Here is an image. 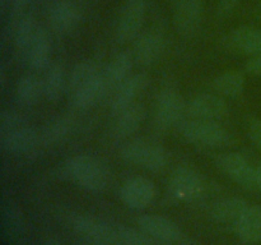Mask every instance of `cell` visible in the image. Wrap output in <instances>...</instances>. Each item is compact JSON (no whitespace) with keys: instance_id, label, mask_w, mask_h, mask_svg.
Here are the masks:
<instances>
[{"instance_id":"1","label":"cell","mask_w":261,"mask_h":245,"mask_svg":"<svg viewBox=\"0 0 261 245\" xmlns=\"http://www.w3.org/2000/svg\"><path fill=\"white\" fill-rule=\"evenodd\" d=\"M70 101L76 110H88L103 99L109 86L103 71L93 61H81L74 66L68 81Z\"/></svg>"},{"instance_id":"2","label":"cell","mask_w":261,"mask_h":245,"mask_svg":"<svg viewBox=\"0 0 261 245\" xmlns=\"http://www.w3.org/2000/svg\"><path fill=\"white\" fill-rule=\"evenodd\" d=\"M0 135L2 147L14 156L28 155L41 143L37 130L28 125L27 121L14 111H3L0 117Z\"/></svg>"},{"instance_id":"3","label":"cell","mask_w":261,"mask_h":245,"mask_svg":"<svg viewBox=\"0 0 261 245\" xmlns=\"http://www.w3.org/2000/svg\"><path fill=\"white\" fill-rule=\"evenodd\" d=\"M65 175L79 188L89 193H102L109 185V170L102 161L81 153L69 158L64 165Z\"/></svg>"},{"instance_id":"4","label":"cell","mask_w":261,"mask_h":245,"mask_svg":"<svg viewBox=\"0 0 261 245\" xmlns=\"http://www.w3.org/2000/svg\"><path fill=\"white\" fill-rule=\"evenodd\" d=\"M178 130L184 139L203 147L223 148L233 143L231 133L218 121L191 119L181 122Z\"/></svg>"},{"instance_id":"5","label":"cell","mask_w":261,"mask_h":245,"mask_svg":"<svg viewBox=\"0 0 261 245\" xmlns=\"http://www.w3.org/2000/svg\"><path fill=\"white\" fill-rule=\"evenodd\" d=\"M121 157L132 165L139 166L150 173L165 170L168 163L167 151L160 144L145 140H133L121 148Z\"/></svg>"},{"instance_id":"6","label":"cell","mask_w":261,"mask_h":245,"mask_svg":"<svg viewBox=\"0 0 261 245\" xmlns=\"http://www.w3.org/2000/svg\"><path fill=\"white\" fill-rule=\"evenodd\" d=\"M186 112V104L181 94L171 87L160 92L155 101L154 128L158 132H167L182 122Z\"/></svg>"},{"instance_id":"7","label":"cell","mask_w":261,"mask_h":245,"mask_svg":"<svg viewBox=\"0 0 261 245\" xmlns=\"http://www.w3.org/2000/svg\"><path fill=\"white\" fill-rule=\"evenodd\" d=\"M147 13L145 0H127L121 9L116 26V40L120 43L135 40L140 35Z\"/></svg>"},{"instance_id":"8","label":"cell","mask_w":261,"mask_h":245,"mask_svg":"<svg viewBox=\"0 0 261 245\" xmlns=\"http://www.w3.org/2000/svg\"><path fill=\"white\" fill-rule=\"evenodd\" d=\"M216 165L219 170L228 176L232 181L245 189L255 188V173L256 167L247 161L245 156L237 152H226L217 156Z\"/></svg>"},{"instance_id":"9","label":"cell","mask_w":261,"mask_h":245,"mask_svg":"<svg viewBox=\"0 0 261 245\" xmlns=\"http://www.w3.org/2000/svg\"><path fill=\"white\" fill-rule=\"evenodd\" d=\"M204 180L199 173L190 167H178L168 181V193L180 202H191L201 197Z\"/></svg>"},{"instance_id":"10","label":"cell","mask_w":261,"mask_h":245,"mask_svg":"<svg viewBox=\"0 0 261 245\" xmlns=\"http://www.w3.org/2000/svg\"><path fill=\"white\" fill-rule=\"evenodd\" d=\"M70 226L76 234L86 237L91 242L114 245L115 224L89 214L78 213L70 217Z\"/></svg>"},{"instance_id":"11","label":"cell","mask_w":261,"mask_h":245,"mask_svg":"<svg viewBox=\"0 0 261 245\" xmlns=\"http://www.w3.org/2000/svg\"><path fill=\"white\" fill-rule=\"evenodd\" d=\"M157 195L155 184L147 176H133L121 186L120 197L125 206L132 209H144L154 202Z\"/></svg>"},{"instance_id":"12","label":"cell","mask_w":261,"mask_h":245,"mask_svg":"<svg viewBox=\"0 0 261 245\" xmlns=\"http://www.w3.org/2000/svg\"><path fill=\"white\" fill-rule=\"evenodd\" d=\"M186 112L191 119L218 121L229 114V106L218 93H200L186 105Z\"/></svg>"},{"instance_id":"13","label":"cell","mask_w":261,"mask_h":245,"mask_svg":"<svg viewBox=\"0 0 261 245\" xmlns=\"http://www.w3.org/2000/svg\"><path fill=\"white\" fill-rule=\"evenodd\" d=\"M148 84H149V77L147 74L135 73L122 82L119 87H116L110 105L112 115L116 116L125 109L135 104V100L142 92L145 91Z\"/></svg>"},{"instance_id":"14","label":"cell","mask_w":261,"mask_h":245,"mask_svg":"<svg viewBox=\"0 0 261 245\" xmlns=\"http://www.w3.org/2000/svg\"><path fill=\"white\" fill-rule=\"evenodd\" d=\"M138 225L150 239L161 242H177L182 237L180 226L161 214H143L138 218Z\"/></svg>"},{"instance_id":"15","label":"cell","mask_w":261,"mask_h":245,"mask_svg":"<svg viewBox=\"0 0 261 245\" xmlns=\"http://www.w3.org/2000/svg\"><path fill=\"white\" fill-rule=\"evenodd\" d=\"M203 14V0H176L175 23L178 32L191 36L198 31Z\"/></svg>"},{"instance_id":"16","label":"cell","mask_w":261,"mask_h":245,"mask_svg":"<svg viewBox=\"0 0 261 245\" xmlns=\"http://www.w3.org/2000/svg\"><path fill=\"white\" fill-rule=\"evenodd\" d=\"M48 18L56 32L68 33L79 24L81 13L71 0H53L48 8Z\"/></svg>"},{"instance_id":"17","label":"cell","mask_w":261,"mask_h":245,"mask_svg":"<svg viewBox=\"0 0 261 245\" xmlns=\"http://www.w3.org/2000/svg\"><path fill=\"white\" fill-rule=\"evenodd\" d=\"M135 40L137 41L133 50L135 61L143 66H149L155 63L165 47L163 36L158 31H147L140 33Z\"/></svg>"},{"instance_id":"18","label":"cell","mask_w":261,"mask_h":245,"mask_svg":"<svg viewBox=\"0 0 261 245\" xmlns=\"http://www.w3.org/2000/svg\"><path fill=\"white\" fill-rule=\"evenodd\" d=\"M234 226L237 239L245 245H254L261 241V206L250 204L237 219Z\"/></svg>"},{"instance_id":"19","label":"cell","mask_w":261,"mask_h":245,"mask_svg":"<svg viewBox=\"0 0 261 245\" xmlns=\"http://www.w3.org/2000/svg\"><path fill=\"white\" fill-rule=\"evenodd\" d=\"M227 43L237 53L255 56L261 54V30L251 26H241L227 36Z\"/></svg>"},{"instance_id":"20","label":"cell","mask_w":261,"mask_h":245,"mask_svg":"<svg viewBox=\"0 0 261 245\" xmlns=\"http://www.w3.org/2000/svg\"><path fill=\"white\" fill-rule=\"evenodd\" d=\"M145 115H147L145 107L142 104H138V102L133 104L132 106L116 115L112 135L120 140L130 138L142 127L143 121L145 120Z\"/></svg>"},{"instance_id":"21","label":"cell","mask_w":261,"mask_h":245,"mask_svg":"<svg viewBox=\"0 0 261 245\" xmlns=\"http://www.w3.org/2000/svg\"><path fill=\"white\" fill-rule=\"evenodd\" d=\"M249 206V202L241 197H226L212 204L209 214L218 224L234 225Z\"/></svg>"},{"instance_id":"22","label":"cell","mask_w":261,"mask_h":245,"mask_svg":"<svg viewBox=\"0 0 261 245\" xmlns=\"http://www.w3.org/2000/svg\"><path fill=\"white\" fill-rule=\"evenodd\" d=\"M25 58L30 68L35 71L47 70L51 65V41L47 31L41 26L25 54Z\"/></svg>"},{"instance_id":"23","label":"cell","mask_w":261,"mask_h":245,"mask_svg":"<svg viewBox=\"0 0 261 245\" xmlns=\"http://www.w3.org/2000/svg\"><path fill=\"white\" fill-rule=\"evenodd\" d=\"M134 61V55L127 50L120 51L111 59L109 65L103 70L105 81H106L109 88H111V87L116 88L132 76Z\"/></svg>"},{"instance_id":"24","label":"cell","mask_w":261,"mask_h":245,"mask_svg":"<svg viewBox=\"0 0 261 245\" xmlns=\"http://www.w3.org/2000/svg\"><path fill=\"white\" fill-rule=\"evenodd\" d=\"M43 96L42 81L33 74H25L20 77L15 86V99L20 106L31 107L38 102Z\"/></svg>"},{"instance_id":"25","label":"cell","mask_w":261,"mask_h":245,"mask_svg":"<svg viewBox=\"0 0 261 245\" xmlns=\"http://www.w3.org/2000/svg\"><path fill=\"white\" fill-rule=\"evenodd\" d=\"M212 87L222 97L237 99L245 91V77L239 71H224L213 79Z\"/></svg>"},{"instance_id":"26","label":"cell","mask_w":261,"mask_h":245,"mask_svg":"<svg viewBox=\"0 0 261 245\" xmlns=\"http://www.w3.org/2000/svg\"><path fill=\"white\" fill-rule=\"evenodd\" d=\"M65 86L66 79L64 68L60 64H51L46 70V76L42 81L45 99L50 102H58L63 97Z\"/></svg>"},{"instance_id":"27","label":"cell","mask_w":261,"mask_h":245,"mask_svg":"<svg viewBox=\"0 0 261 245\" xmlns=\"http://www.w3.org/2000/svg\"><path fill=\"white\" fill-rule=\"evenodd\" d=\"M23 214L19 207L13 202H7L2 206V229L9 239H15L23 234Z\"/></svg>"},{"instance_id":"28","label":"cell","mask_w":261,"mask_h":245,"mask_svg":"<svg viewBox=\"0 0 261 245\" xmlns=\"http://www.w3.org/2000/svg\"><path fill=\"white\" fill-rule=\"evenodd\" d=\"M40 26L36 23V19L32 15H23L18 22L14 31V43L19 53L27 54L31 43L35 40Z\"/></svg>"},{"instance_id":"29","label":"cell","mask_w":261,"mask_h":245,"mask_svg":"<svg viewBox=\"0 0 261 245\" xmlns=\"http://www.w3.org/2000/svg\"><path fill=\"white\" fill-rule=\"evenodd\" d=\"M73 130V121L69 117H58L48 122L41 132V143L45 145L58 144L63 142Z\"/></svg>"},{"instance_id":"30","label":"cell","mask_w":261,"mask_h":245,"mask_svg":"<svg viewBox=\"0 0 261 245\" xmlns=\"http://www.w3.org/2000/svg\"><path fill=\"white\" fill-rule=\"evenodd\" d=\"M114 245H153V239H150L143 230L115 224Z\"/></svg>"},{"instance_id":"31","label":"cell","mask_w":261,"mask_h":245,"mask_svg":"<svg viewBox=\"0 0 261 245\" xmlns=\"http://www.w3.org/2000/svg\"><path fill=\"white\" fill-rule=\"evenodd\" d=\"M247 134L256 147L261 150V120L257 117H250L247 120Z\"/></svg>"},{"instance_id":"32","label":"cell","mask_w":261,"mask_h":245,"mask_svg":"<svg viewBox=\"0 0 261 245\" xmlns=\"http://www.w3.org/2000/svg\"><path fill=\"white\" fill-rule=\"evenodd\" d=\"M245 69L247 73L252 74V76L261 77V54L251 56L245 64Z\"/></svg>"},{"instance_id":"33","label":"cell","mask_w":261,"mask_h":245,"mask_svg":"<svg viewBox=\"0 0 261 245\" xmlns=\"http://www.w3.org/2000/svg\"><path fill=\"white\" fill-rule=\"evenodd\" d=\"M239 0H221L218 5V14L221 17H226L227 14L232 12L234 7H236Z\"/></svg>"},{"instance_id":"34","label":"cell","mask_w":261,"mask_h":245,"mask_svg":"<svg viewBox=\"0 0 261 245\" xmlns=\"http://www.w3.org/2000/svg\"><path fill=\"white\" fill-rule=\"evenodd\" d=\"M28 2L30 0H10V3H12L10 7H12L13 15H19L24 10V8L27 7Z\"/></svg>"},{"instance_id":"35","label":"cell","mask_w":261,"mask_h":245,"mask_svg":"<svg viewBox=\"0 0 261 245\" xmlns=\"http://www.w3.org/2000/svg\"><path fill=\"white\" fill-rule=\"evenodd\" d=\"M255 188L261 193V163L256 167V173H255Z\"/></svg>"},{"instance_id":"36","label":"cell","mask_w":261,"mask_h":245,"mask_svg":"<svg viewBox=\"0 0 261 245\" xmlns=\"http://www.w3.org/2000/svg\"><path fill=\"white\" fill-rule=\"evenodd\" d=\"M45 245H64V244L59 239H55V237H50V239L46 240Z\"/></svg>"},{"instance_id":"37","label":"cell","mask_w":261,"mask_h":245,"mask_svg":"<svg viewBox=\"0 0 261 245\" xmlns=\"http://www.w3.org/2000/svg\"><path fill=\"white\" fill-rule=\"evenodd\" d=\"M88 245H103V244H96V242H91V244H88Z\"/></svg>"}]
</instances>
